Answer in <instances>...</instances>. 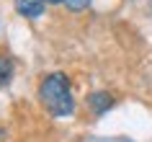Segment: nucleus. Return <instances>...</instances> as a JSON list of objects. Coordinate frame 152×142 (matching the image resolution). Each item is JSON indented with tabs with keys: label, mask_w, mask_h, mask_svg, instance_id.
Wrapping results in <instances>:
<instances>
[{
	"label": "nucleus",
	"mask_w": 152,
	"mask_h": 142,
	"mask_svg": "<svg viewBox=\"0 0 152 142\" xmlns=\"http://www.w3.org/2000/svg\"><path fill=\"white\" fill-rule=\"evenodd\" d=\"M39 101L52 116H72L75 98H72L70 78L59 70L44 75L41 83H39Z\"/></svg>",
	"instance_id": "1"
},
{
	"label": "nucleus",
	"mask_w": 152,
	"mask_h": 142,
	"mask_svg": "<svg viewBox=\"0 0 152 142\" xmlns=\"http://www.w3.org/2000/svg\"><path fill=\"white\" fill-rule=\"evenodd\" d=\"M85 103H88V109L96 114V116H101V114H106V111L113 106V96L108 93V90H90L88 96H85Z\"/></svg>",
	"instance_id": "2"
},
{
	"label": "nucleus",
	"mask_w": 152,
	"mask_h": 142,
	"mask_svg": "<svg viewBox=\"0 0 152 142\" xmlns=\"http://www.w3.org/2000/svg\"><path fill=\"white\" fill-rule=\"evenodd\" d=\"M13 8L23 18H39L44 13V8H47V3L44 0H13Z\"/></svg>",
	"instance_id": "3"
},
{
	"label": "nucleus",
	"mask_w": 152,
	"mask_h": 142,
	"mask_svg": "<svg viewBox=\"0 0 152 142\" xmlns=\"http://www.w3.org/2000/svg\"><path fill=\"white\" fill-rule=\"evenodd\" d=\"M13 80V60L0 54V85H8Z\"/></svg>",
	"instance_id": "4"
},
{
	"label": "nucleus",
	"mask_w": 152,
	"mask_h": 142,
	"mask_svg": "<svg viewBox=\"0 0 152 142\" xmlns=\"http://www.w3.org/2000/svg\"><path fill=\"white\" fill-rule=\"evenodd\" d=\"M88 3H90V0H64V5H67L72 13H80V10H85V8H88Z\"/></svg>",
	"instance_id": "5"
},
{
	"label": "nucleus",
	"mask_w": 152,
	"mask_h": 142,
	"mask_svg": "<svg viewBox=\"0 0 152 142\" xmlns=\"http://www.w3.org/2000/svg\"><path fill=\"white\" fill-rule=\"evenodd\" d=\"M44 3H64V0H44Z\"/></svg>",
	"instance_id": "6"
}]
</instances>
